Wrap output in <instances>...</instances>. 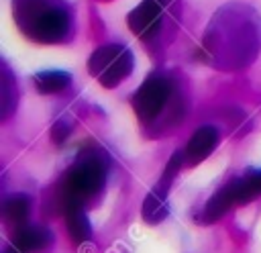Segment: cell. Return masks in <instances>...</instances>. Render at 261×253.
<instances>
[{"mask_svg": "<svg viewBox=\"0 0 261 253\" xmlns=\"http://www.w3.org/2000/svg\"><path fill=\"white\" fill-rule=\"evenodd\" d=\"M35 86L39 92L43 94H55V92H61L69 86L71 82V75L67 71H59V69H47V71H39L35 73Z\"/></svg>", "mask_w": 261, "mask_h": 253, "instance_id": "8fae6325", "label": "cell"}, {"mask_svg": "<svg viewBox=\"0 0 261 253\" xmlns=\"http://www.w3.org/2000/svg\"><path fill=\"white\" fill-rule=\"evenodd\" d=\"M12 14L18 29L37 43H61L73 27L65 0H12Z\"/></svg>", "mask_w": 261, "mask_h": 253, "instance_id": "7a4b0ae2", "label": "cell"}, {"mask_svg": "<svg viewBox=\"0 0 261 253\" xmlns=\"http://www.w3.org/2000/svg\"><path fill=\"white\" fill-rule=\"evenodd\" d=\"M88 69L104 88H116L133 71V53L120 43L102 45L90 55Z\"/></svg>", "mask_w": 261, "mask_h": 253, "instance_id": "3957f363", "label": "cell"}, {"mask_svg": "<svg viewBox=\"0 0 261 253\" xmlns=\"http://www.w3.org/2000/svg\"><path fill=\"white\" fill-rule=\"evenodd\" d=\"M102 182H104V165L96 157H86V159H80L69 169L65 180V194H71L84 200L96 194Z\"/></svg>", "mask_w": 261, "mask_h": 253, "instance_id": "5b68a950", "label": "cell"}, {"mask_svg": "<svg viewBox=\"0 0 261 253\" xmlns=\"http://www.w3.org/2000/svg\"><path fill=\"white\" fill-rule=\"evenodd\" d=\"M63 212H65V218H67V231H69L71 239L75 243L88 241L90 239V224H88L86 214L82 212V198L65 194Z\"/></svg>", "mask_w": 261, "mask_h": 253, "instance_id": "52a82bcc", "label": "cell"}, {"mask_svg": "<svg viewBox=\"0 0 261 253\" xmlns=\"http://www.w3.org/2000/svg\"><path fill=\"white\" fill-rule=\"evenodd\" d=\"M171 94H173L171 82L165 75L155 73V75L147 78L135 92L133 108L143 122H151L165 110V106L171 100Z\"/></svg>", "mask_w": 261, "mask_h": 253, "instance_id": "277c9868", "label": "cell"}, {"mask_svg": "<svg viewBox=\"0 0 261 253\" xmlns=\"http://www.w3.org/2000/svg\"><path fill=\"white\" fill-rule=\"evenodd\" d=\"M226 188H228V194H230L234 204L237 202H249L261 194V171L251 173L247 178H241V180L228 184Z\"/></svg>", "mask_w": 261, "mask_h": 253, "instance_id": "30bf717a", "label": "cell"}, {"mask_svg": "<svg viewBox=\"0 0 261 253\" xmlns=\"http://www.w3.org/2000/svg\"><path fill=\"white\" fill-rule=\"evenodd\" d=\"M51 241V235L39 226H20L14 235L12 247L6 253H31L43 249Z\"/></svg>", "mask_w": 261, "mask_h": 253, "instance_id": "9c48e42d", "label": "cell"}, {"mask_svg": "<svg viewBox=\"0 0 261 253\" xmlns=\"http://www.w3.org/2000/svg\"><path fill=\"white\" fill-rule=\"evenodd\" d=\"M165 10L167 0H143L126 14V24L139 39H153L161 29Z\"/></svg>", "mask_w": 261, "mask_h": 253, "instance_id": "8992f818", "label": "cell"}, {"mask_svg": "<svg viewBox=\"0 0 261 253\" xmlns=\"http://www.w3.org/2000/svg\"><path fill=\"white\" fill-rule=\"evenodd\" d=\"M167 208H165V192L161 194V190L157 188L155 192H151L147 198H145V204H143V216L145 220L149 222H157L165 216Z\"/></svg>", "mask_w": 261, "mask_h": 253, "instance_id": "7c38bea8", "label": "cell"}, {"mask_svg": "<svg viewBox=\"0 0 261 253\" xmlns=\"http://www.w3.org/2000/svg\"><path fill=\"white\" fill-rule=\"evenodd\" d=\"M29 214V200L24 196H12L10 200H6L4 204V216L12 222L22 224V220Z\"/></svg>", "mask_w": 261, "mask_h": 253, "instance_id": "4fadbf2b", "label": "cell"}, {"mask_svg": "<svg viewBox=\"0 0 261 253\" xmlns=\"http://www.w3.org/2000/svg\"><path fill=\"white\" fill-rule=\"evenodd\" d=\"M216 145H218V131L212 124H206V127H200L190 137L188 147H186V155L192 163H198V161L206 159Z\"/></svg>", "mask_w": 261, "mask_h": 253, "instance_id": "ba28073f", "label": "cell"}, {"mask_svg": "<svg viewBox=\"0 0 261 253\" xmlns=\"http://www.w3.org/2000/svg\"><path fill=\"white\" fill-rule=\"evenodd\" d=\"M204 49L222 67L251 63L261 49V16L247 4H224L206 29Z\"/></svg>", "mask_w": 261, "mask_h": 253, "instance_id": "6da1fadb", "label": "cell"}]
</instances>
